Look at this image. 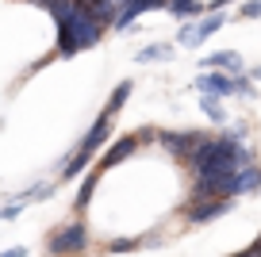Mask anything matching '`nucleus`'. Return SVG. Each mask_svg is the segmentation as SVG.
Returning <instances> with one entry per match:
<instances>
[{
  "label": "nucleus",
  "mask_w": 261,
  "mask_h": 257,
  "mask_svg": "<svg viewBox=\"0 0 261 257\" xmlns=\"http://www.w3.org/2000/svg\"><path fill=\"white\" fill-rule=\"evenodd\" d=\"M85 246H89V226H85L81 219L58 226V230L46 238V253L50 257H81Z\"/></svg>",
  "instance_id": "nucleus-3"
},
{
  "label": "nucleus",
  "mask_w": 261,
  "mask_h": 257,
  "mask_svg": "<svg viewBox=\"0 0 261 257\" xmlns=\"http://www.w3.org/2000/svg\"><path fill=\"white\" fill-rule=\"evenodd\" d=\"M165 8L173 12V16H196V12H204V4H200V0H169V4H165Z\"/></svg>",
  "instance_id": "nucleus-14"
},
{
  "label": "nucleus",
  "mask_w": 261,
  "mask_h": 257,
  "mask_svg": "<svg viewBox=\"0 0 261 257\" xmlns=\"http://www.w3.org/2000/svg\"><path fill=\"white\" fill-rule=\"evenodd\" d=\"M92 192H96V177H89V181L81 185V192H77L73 208H77V211H85V208H89V200H92Z\"/></svg>",
  "instance_id": "nucleus-17"
},
{
  "label": "nucleus",
  "mask_w": 261,
  "mask_h": 257,
  "mask_svg": "<svg viewBox=\"0 0 261 257\" xmlns=\"http://www.w3.org/2000/svg\"><path fill=\"white\" fill-rule=\"evenodd\" d=\"M234 257H261V238H257V242H253V246H250V249H242V253H234Z\"/></svg>",
  "instance_id": "nucleus-22"
},
{
  "label": "nucleus",
  "mask_w": 261,
  "mask_h": 257,
  "mask_svg": "<svg viewBox=\"0 0 261 257\" xmlns=\"http://www.w3.org/2000/svg\"><path fill=\"white\" fill-rule=\"evenodd\" d=\"M165 58H173L169 42H150V46L139 50V62H165Z\"/></svg>",
  "instance_id": "nucleus-12"
},
{
  "label": "nucleus",
  "mask_w": 261,
  "mask_h": 257,
  "mask_svg": "<svg viewBox=\"0 0 261 257\" xmlns=\"http://www.w3.org/2000/svg\"><path fill=\"white\" fill-rule=\"evenodd\" d=\"M230 89H234V96H257V89H253V81L250 77H246V73H242V77H230Z\"/></svg>",
  "instance_id": "nucleus-16"
},
{
  "label": "nucleus",
  "mask_w": 261,
  "mask_h": 257,
  "mask_svg": "<svg viewBox=\"0 0 261 257\" xmlns=\"http://www.w3.org/2000/svg\"><path fill=\"white\" fill-rule=\"evenodd\" d=\"M112 119H115V115H112V112H108V108H104V112H100V119H96V123H92V127H89V135L81 138V146H77V153H73V158H69V161H65V165H62V181H77V177H81V173H85V169H89L92 153H96L100 146L108 142V135H112Z\"/></svg>",
  "instance_id": "nucleus-2"
},
{
  "label": "nucleus",
  "mask_w": 261,
  "mask_h": 257,
  "mask_svg": "<svg viewBox=\"0 0 261 257\" xmlns=\"http://www.w3.org/2000/svg\"><path fill=\"white\" fill-rule=\"evenodd\" d=\"M42 4L50 8V16H54L58 23H65V19H69L77 8H81V0H42Z\"/></svg>",
  "instance_id": "nucleus-11"
},
{
  "label": "nucleus",
  "mask_w": 261,
  "mask_h": 257,
  "mask_svg": "<svg viewBox=\"0 0 261 257\" xmlns=\"http://www.w3.org/2000/svg\"><path fill=\"white\" fill-rule=\"evenodd\" d=\"M139 146H142L139 135H127V138H119V142H112V146H108V153L100 158V169H96V173H108V169H115L119 161H127L130 153L139 150Z\"/></svg>",
  "instance_id": "nucleus-9"
},
{
  "label": "nucleus",
  "mask_w": 261,
  "mask_h": 257,
  "mask_svg": "<svg viewBox=\"0 0 261 257\" xmlns=\"http://www.w3.org/2000/svg\"><path fill=\"white\" fill-rule=\"evenodd\" d=\"M100 31H104V23H96L85 8H77L65 23H58V54H77V50L96 46Z\"/></svg>",
  "instance_id": "nucleus-1"
},
{
  "label": "nucleus",
  "mask_w": 261,
  "mask_h": 257,
  "mask_svg": "<svg viewBox=\"0 0 261 257\" xmlns=\"http://www.w3.org/2000/svg\"><path fill=\"white\" fill-rule=\"evenodd\" d=\"M227 23V19L219 16V12H212V16H204L200 23H188V27H180L177 31V46H185V50H196V46H204L207 39H212L219 27Z\"/></svg>",
  "instance_id": "nucleus-4"
},
{
  "label": "nucleus",
  "mask_w": 261,
  "mask_h": 257,
  "mask_svg": "<svg viewBox=\"0 0 261 257\" xmlns=\"http://www.w3.org/2000/svg\"><path fill=\"white\" fill-rule=\"evenodd\" d=\"M130 89H135V85H130V81H123L119 89H115V92H112V100H108V104H104V108H108V112H112V115H115V112H119V108H123V104H127V96H130Z\"/></svg>",
  "instance_id": "nucleus-15"
},
{
  "label": "nucleus",
  "mask_w": 261,
  "mask_h": 257,
  "mask_svg": "<svg viewBox=\"0 0 261 257\" xmlns=\"http://www.w3.org/2000/svg\"><path fill=\"white\" fill-rule=\"evenodd\" d=\"M238 12H242V19H257L261 16V0H246Z\"/></svg>",
  "instance_id": "nucleus-20"
},
{
  "label": "nucleus",
  "mask_w": 261,
  "mask_h": 257,
  "mask_svg": "<svg viewBox=\"0 0 261 257\" xmlns=\"http://www.w3.org/2000/svg\"><path fill=\"white\" fill-rule=\"evenodd\" d=\"M200 65H204V69H215V73H227V77H242L246 73V62H242L238 50H215V54L200 58Z\"/></svg>",
  "instance_id": "nucleus-7"
},
{
  "label": "nucleus",
  "mask_w": 261,
  "mask_h": 257,
  "mask_svg": "<svg viewBox=\"0 0 261 257\" xmlns=\"http://www.w3.org/2000/svg\"><path fill=\"white\" fill-rule=\"evenodd\" d=\"M204 138L207 135H200V131H158V142H162L173 158H188Z\"/></svg>",
  "instance_id": "nucleus-6"
},
{
  "label": "nucleus",
  "mask_w": 261,
  "mask_h": 257,
  "mask_svg": "<svg viewBox=\"0 0 261 257\" xmlns=\"http://www.w3.org/2000/svg\"><path fill=\"white\" fill-rule=\"evenodd\" d=\"M142 242L139 238H119V242H108V257L112 253H130V249H139Z\"/></svg>",
  "instance_id": "nucleus-18"
},
{
  "label": "nucleus",
  "mask_w": 261,
  "mask_h": 257,
  "mask_svg": "<svg viewBox=\"0 0 261 257\" xmlns=\"http://www.w3.org/2000/svg\"><path fill=\"white\" fill-rule=\"evenodd\" d=\"M230 211V200H188L185 208V219L192 226H204V223H215Z\"/></svg>",
  "instance_id": "nucleus-5"
},
{
  "label": "nucleus",
  "mask_w": 261,
  "mask_h": 257,
  "mask_svg": "<svg viewBox=\"0 0 261 257\" xmlns=\"http://www.w3.org/2000/svg\"><path fill=\"white\" fill-rule=\"evenodd\" d=\"M196 89H200V96H212V100L234 96V89H230V77H227V73H215V69L200 73V77H196Z\"/></svg>",
  "instance_id": "nucleus-8"
},
{
  "label": "nucleus",
  "mask_w": 261,
  "mask_h": 257,
  "mask_svg": "<svg viewBox=\"0 0 261 257\" xmlns=\"http://www.w3.org/2000/svg\"><path fill=\"white\" fill-rule=\"evenodd\" d=\"M0 257H27L23 246H8V249H0Z\"/></svg>",
  "instance_id": "nucleus-21"
},
{
  "label": "nucleus",
  "mask_w": 261,
  "mask_h": 257,
  "mask_svg": "<svg viewBox=\"0 0 261 257\" xmlns=\"http://www.w3.org/2000/svg\"><path fill=\"white\" fill-rule=\"evenodd\" d=\"M27 200H31V196H23V200H19V203H8V208H0V219H4V223H12V219H16L19 211L27 208Z\"/></svg>",
  "instance_id": "nucleus-19"
},
{
  "label": "nucleus",
  "mask_w": 261,
  "mask_h": 257,
  "mask_svg": "<svg viewBox=\"0 0 261 257\" xmlns=\"http://www.w3.org/2000/svg\"><path fill=\"white\" fill-rule=\"evenodd\" d=\"M250 81H261V65H253V69H250Z\"/></svg>",
  "instance_id": "nucleus-23"
},
{
  "label": "nucleus",
  "mask_w": 261,
  "mask_h": 257,
  "mask_svg": "<svg viewBox=\"0 0 261 257\" xmlns=\"http://www.w3.org/2000/svg\"><path fill=\"white\" fill-rule=\"evenodd\" d=\"M81 8L89 12L96 23H115V16H119L123 0H81Z\"/></svg>",
  "instance_id": "nucleus-10"
},
{
  "label": "nucleus",
  "mask_w": 261,
  "mask_h": 257,
  "mask_svg": "<svg viewBox=\"0 0 261 257\" xmlns=\"http://www.w3.org/2000/svg\"><path fill=\"white\" fill-rule=\"evenodd\" d=\"M200 108H204V115L215 123V127H223L227 123V112H223V100H212V96H200Z\"/></svg>",
  "instance_id": "nucleus-13"
}]
</instances>
